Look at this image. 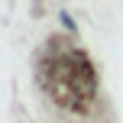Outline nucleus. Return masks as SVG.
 <instances>
[{
	"label": "nucleus",
	"mask_w": 123,
	"mask_h": 123,
	"mask_svg": "<svg viewBox=\"0 0 123 123\" xmlns=\"http://www.w3.org/2000/svg\"><path fill=\"white\" fill-rule=\"evenodd\" d=\"M58 16H62V23H65V26H68V29H74V19H71V16H68V13H58Z\"/></svg>",
	"instance_id": "nucleus-1"
}]
</instances>
